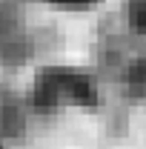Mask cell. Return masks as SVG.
Wrapping results in <instances>:
<instances>
[{
	"label": "cell",
	"mask_w": 146,
	"mask_h": 149,
	"mask_svg": "<svg viewBox=\"0 0 146 149\" xmlns=\"http://www.w3.org/2000/svg\"><path fill=\"white\" fill-rule=\"evenodd\" d=\"M55 3H66V6H86L92 0H55Z\"/></svg>",
	"instance_id": "6da1fadb"
}]
</instances>
